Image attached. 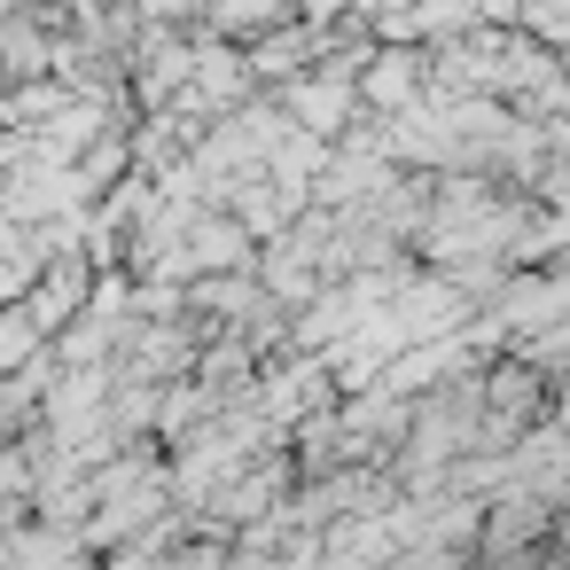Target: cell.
Segmentation results:
<instances>
[{"mask_svg": "<svg viewBox=\"0 0 570 570\" xmlns=\"http://www.w3.org/2000/svg\"><path fill=\"white\" fill-rule=\"evenodd\" d=\"M282 102H289V118H297L305 134H321V141H328V134H344V118H352L360 87H352V71L336 63V71H321V79L305 71V79H297V87H289Z\"/></svg>", "mask_w": 570, "mask_h": 570, "instance_id": "cell-2", "label": "cell"}, {"mask_svg": "<svg viewBox=\"0 0 570 570\" xmlns=\"http://www.w3.org/2000/svg\"><path fill=\"white\" fill-rule=\"evenodd\" d=\"M250 243H258V235H250L235 212H227V219H212V212H204V219L173 243L165 274H173V282H196V274H235V266H250Z\"/></svg>", "mask_w": 570, "mask_h": 570, "instance_id": "cell-1", "label": "cell"}, {"mask_svg": "<svg viewBox=\"0 0 570 570\" xmlns=\"http://www.w3.org/2000/svg\"><path fill=\"white\" fill-rule=\"evenodd\" d=\"M219 24H227L235 40H258V32L282 24V0H219Z\"/></svg>", "mask_w": 570, "mask_h": 570, "instance_id": "cell-6", "label": "cell"}, {"mask_svg": "<svg viewBox=\"0 0 570 570\" xmlns=\"http://www.w3.org/2000/svg\"><path fill=\"white\" fill-rule=\"evenodd\" d=\"M523 9H531L539 40H562V48H570V0H523Z\"/></svg>", "mask_w": 570, "mask_h": 570, "instance_id": "cell-7", "label": "cell"}, {"mask_svg": "<svg viewBox=\"0 0 570 570\" xmlns=\"http://www.w3.org/2000/svg\"><path fill=\"white\" fill-rule=\"evenodd\" d=\"M32 63H40V40L17 24V79H32Z\"/></svg>", "mask_w": 570, "mask_h": 570, "instance_id": "cell-8", "label": "cell"}, {"mask_svg": "<svg viewBox=\"0 0 570 570\" xmlns=\"http://www.w3.org/2000/svg\"><path fill=\"white\" fill-rule=\"evenodd\" d=\"M313 56H321V32H282V40L250 48V71H258V79H274V71H289V63H313Z\"/></svg>", "mask_w": 570, "mask_h": 570, "instance_id": "cell-5", "label": "cell"}, {"mask_svg": "<svg viewBox=\"0 0 570 570\" xmlns=\"http://www.w3.org/2000/svg\"><path fill=\"white\" fill-rule=\"evenodd\" d=\"M87 282H95V258H79V250H71V258H56V266L40 274V289H32L24 305H32L48 328H63V321H79V313H87Z\"/></svg>", "mask_w": 570, "mask_h": 570, "instance_id": "cell-3", "label": "cell"}, {"mask_svg": "<svg viewBox=\"0 0 570 570\" xmlns=\"http://www.w3.org/2000/svg\"><path fill=\"white\" fill-rule=\"evenodd\" d=\"M422 71H430V63H422L414 48H391V56L367 63V87H360V95H367L375 110H414V102H422Z\"/></svg>", "mask_w": 570, "mask_h": 570, "instance_id": "cell-4", "label": "cell"}]
</instances>
